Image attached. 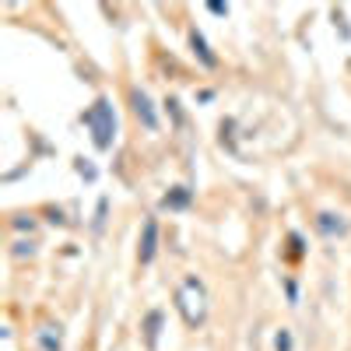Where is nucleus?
<instances>
[{"instance_id":"obj_7","label":"nucleus","mask_w":351,"mask_h":351,"mask_svg":"<svg viewBox=\"0 0 351 351\" xmlns=\"http://www.w3.org/2000/svg\"><path fill=\"white\" fill-rule=\"evenodd\" d=\"M28 348L32 351H64V327L56 319H46V324H39L28 334Z\"/></svg>"},{"instance_id":"obj_16","label":"nucleus","mask_w":351,"mask_h":351,"mask_svg":"<svg viewBox=\"0 0 351 351\" xmlns=\"http://www.w3.org/2000/svg\"><path fill=\"white\" fill-rule=\"evenodd\" d=\"M165 112L172 116V123H176V127L183 123V109H180V102H176V99H165Z\"/></svg>"},{"instance_id":"obj_2","label":"nucleus","mask_w":351,"mask_h":351,"mask_svg":"<svg viewBox=\"0 0 351 351\" xmlns=\"http://www.w3.org/2000/svg\"><path fill=\"white\" fill-rule=\"evenodd\" d=\"M81 123L88 127V137H92V148L99 155L112 152L116 141H120V116H116V106L109 95H99L92 106L81 112Z\"/></svg>"},{"instance_id":"obj_12","label":"nucleus","mask_w":351,"mask_h":351,"mask_svg":"<svg viewBox=\"0 0 351 351\" xmlns=\"http://www.w3.org/2000/svg\"><path fill=\"white\" fill-rule=\"evenodd\" d=\"M8 228L14 232V236H25V232L32 236V232L39 228V221H36V215H11L8 218Z\"/></svg>"},{"instance_id":"obj_18","label":"nucleus","mask_w":351,"mask_h":351,"mask_svg":"<svg viewBox=\"0 0 351 351\" xmlns=\"http://www.w3.org/2000/svg\"><path fill=\"white\" fill-rule=\"evenodd\" d=\"M208 11L218 14V18H225V14H228V4H218V0H215V4H208Z\"/></svg>"},{"instance_id":"obj_8","label":"nucleus","mask_w":351,"mask_h":351,"mask_svg":"<svg viewBox=\"0 0 351 351\" xmlns=\"http://www.w3.org/2000/svg\"><path fill=\"white\" fill-rule=\"evenodd\" d=\"M186 39H190V53L197 56V64H200V67H208V71H218L221 60H218V53L208 46V39H204L200 28H190V36H186Z\"/></svg>"},{"instance_id":"obj_4","label":"nucleus","mask_w":351,"mask_h":351,"mask_svg":"<svg viewBox=\"0 0 351 351\" xmlns=\"http://www.w3.org/2000/svg\"><path fill=\"white\" fill-rule=\"evenodd\" d=\"M313 232L327 243H341L351 236V218L344 211H316L313 215Z\"/></svg>"},{"instance_id":"obj_1","label":"nucleus","mask_w":351,"mask_h":351,"mask_svg":"<svg viewBox=\"0 0 351 351\" xmlns=\"http://www.w3.org/2000/svg\"><path fill=\"white\" fill-rule=\"evenodd\" d=\"M172 309L180 313L186 330H200L211 316V291L200 274H183L180 285L172 288Z\"/></svg>"},{"instance_id":"obj_10","label":"nucleus","mask_w":351,"mask_h":351,"mask_svg":"<svg viewBox=\"0 0 351 351\" xmlns=\"http://www.w3.org/2000/svg\"><path fill=\"white\" fill-rule=\"evenodd\" d=\"M190 204H193V190L190 186H169V193L162 197L165 211H186Z\"/></svg>"},{"instance_id":"obj_3","label":"nucleus","mask_w":351,"mask_h":351,"mask_svg":"<svg viewBox=\"0 0 351 351\" xmlns=\"http://www.w3.org/2000/svg\"><path fill=\"white\" fill-rule=\"evenodd\" d=\"M158 250H162V225L155 215H148L137 236V267H152L158 260Z\"/></svg>"},{"instance_id":"obj_19","label":"nucleus","mask_w":351,"mask_h":351,"mask_svg":"<svg viewBox=\"0 0 351 351\" xmlns=\"http://www.w3.org/2000/svg\"><path fill=\"white\" fill-rule=\"evenodd\" d=\"M197 102H215V88H204V92H197Z\"/></svg>"},{"instance_id":"obj_15","label":"nucleus","mask_w":351,"mask_h":351,"mask_svg":"<svg viewBox=\"0 0 351 351\" xmlns=\"http://www.w3.org/2000/svg\"><path fill=\"white\" fill-rule=\"evenodd\" d=\"M274 351H295V334H291V327L274 330Z\"/></svg>"},{"instance_id":"obj_11","label":"nucleus","mask_w":351,"mask_h":351,"mask_svg":"<svg viewBox=\"0 0 351 351\" xmlns=\"http://www.w3.org/2000/svg\"><path fill=\"white\" fill-rule=\"evenodd\" d=\"M306 253H309V246H306V236H302V232H295V228H291L288 236H285V260H288V263H299V260H306Z\"/></svg>"},{"instance_id":"obj_17","label":"nucleus","mask_w":351,"mask_h":351,"mask_svg":"<svg viewBox=\"0 0 351 351\" xmlns=\"http://www.w3.org/2000/svg\"><path fill=\"white\" fill-rule=\"evenodd\" d=\"M77 172H81V176H84V180H88V183H95V176H99V172H95V169H92V165H84V158H81V162H77Z\"/></svg>"},{"instance_id":"obj_14","label":"nucleus","mask_w":351,"mask_h":351,"mask_svg":"<svg viewBox=\"0 0 351 351\" xmlns=\"http://www.w3.org/2000/svg\"><path fill=\"white\" fill-rule=\"evenodd\" d=\"M106 215H109V197H99L95 215H92V236H102L106 232Z\"/></svg>"},{"instance_id":"obj_13","label":"nucleus","mask_w":351,"mask_h":351,"mask_svg":"<svg viewBox=\"0 0 351 351\" xmlns=\"http://www.w3.org/2000/svg\"><path fill=\"white\" fill-rule=\"evenodd\" d=\"M281 291H285L288 306H291V309H299V302H302V285H299L295 278H281Z\"/></svg>"},{"instance_id":"obj_9","label":"nucleus","mask_w":351,"mask_h":351,"mask_svg":"<svg viewBox=\"0 0 351 351\" xmlns=\"http://www.w3.org/2000/svg\"><path fill=\"white\" fill-rule=\"evenodd\" d=\"M8 256H11L14 263H25V260H36V256H39V239H32V236H14V243H11Z\"/></svg>"},{"instance_id":"obj_5","label":"nucleus","mask_w":351,"mask_h":351,"mask_svg":"<svg viewBox=\"0 0 351 351\" xmlns=\"http://www.w3.org/2000/svg\"><path fill=\"white\" fill-rule=\"evenodd\" d=\"M130 109H134V120H137L144 130H148V134H158L162 116H158V109H155L152 95L144 92V88H130Z\"/></svg>"},{"instance_id":"obj_6","label":"nucleus","mask_w":351,"mask_h":351,"mask_svg":"<svg viewBox=\"0 0 351 351\" xmlns=\"http://www.w3.org/2000/svg\"><path fill=\"white\" fill-rule=\"evenodd\" d=\"M165 309L162 306H152L148 313L141 316V344H144V351H158V341H162V334H165Z\"/></svg>"}]
</instances>
